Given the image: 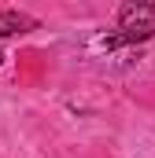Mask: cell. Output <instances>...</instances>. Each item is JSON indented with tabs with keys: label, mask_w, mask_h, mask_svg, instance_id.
I'll use <instances>...</instances> for the list:
<instances>
[{
	"label": "cell",
	"mask_w": 155,
	"mask_h": 158,
	"mask_svg": "<svg viewBox=\"0 0 155 158\" xmlns=\"http://www.w3.org/2000/svg\"><path fill=\"white\" fill-rule=\"evenodd\" d=\"M33 26H37V19H30V15H22V11H0V37L26 33V30H33Z\"/></svg>",
	"instance_id": "2"
},
{
	"label": "cell",
	"mask_w": 155,
	"mask_h": 158,
	"mask_svg": "<svg viewBox=\"0 0 155 158\" xmlns=\"http://www.w3.org/2000/svg\"><path fill=\"white\" fill-rule=\"evenodd\" d=\"M0 63H4V55H0Z\"/></svg>",
	"instance_id": "3"
},
{
	"label": "cell",
	"mask_w": 155,
	"mask_h": 158,
	"mask_svg": "<svg viewBox=\"0 0 155 158\" xmlns=\"http://www.w3.org/2000/svg\"><path fill=\"white\" fill-rule=\"evenodd\" d=\"M155 33V4L152 0H133L118 11V33L104 37L107 48L115 44H133V40H148Z\"/></svg>",
	"instance_id": "1"
}]
</instances>
